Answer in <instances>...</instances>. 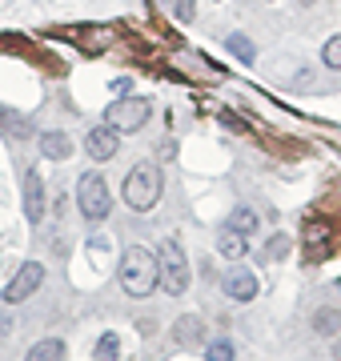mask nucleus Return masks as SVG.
<instances>
[{
  "mask_svg": "<svg viewBox=\"0 0 341 361\" xmlns=\"http://www.w3.org/2000/svg\"><path fill=\"white\" fill-rule=\"evenodd\" d=\"M40 153L44 161H68L73 157V137L68 133H40Z\"/></svg>",
  "mask_w": 341,
  "mask_h": 361,
  "instance_id": "nucleus-10",
  "label": "nucleus"
},
{
  "mask_svg": "<svg viewBox=\"0 0 341 361\" xmlns=\"http://www.w3.org/2000/svg\"><path fill=\"white\" fill-rule=\"evenodd\" d=\"M113 92L117 97H129V80H113Z\"/></svg>",
  "mask_w": 341,
  "mask_h": 361,
  "instance_id": "nucleus-23",
  "label": "nucleus"
},
{
  "mask_svg": "<svg viewBox=\"0 0 341 361\" xmlns=\"http://www.w3.org/2000/svg\"><path fill=\"white\" fill-rule=\"evenodd\" d=\"M108 129L117 133H137L149 125V116H153V104L144 101V97H117V101L108 104Z\"/></svg>",
  "mask_w": 341,
  "mask_h": 361,
  "instance_id": "nucleus-5",
  "label": "nucleus"
},
{
  "mask_svg": "<svg viewBox=\"0 0 341 361\" xmlns=\"http://www.w3.org/2000/svg\"><path fill=\"white\" fill-rule=\"evenodd\" d=\"M245 241H249V237H241V233H233V229H221V237H217V253H221V257H229V261H241L245 257Z\"/></svg>",
  "mask_w": 341,
  "mask_h": 361,
  "instance_id": "nucleus-13",
  "label": "nucleus"
},
{
  "mask_svg": "<svg viewBox=\"0 0 341 361\" xmlns=\"http://www.w3.org/2000/svg\"><path fill=\"white\" fill-rule=\"evenodd\" d=\"M321 65L326 68H341V37H329L321 49Z\"/></svg>",
  "mask_w": 341,
  "mask_h": 361,
  "instance_id": "nucleus-19",
  "label": "nucleus"
},
{
  "mask_svg": "<svg viewBox=\"0 0 341 361\" xmlns=\"http://www.w3.org/2000/svg\"><path fill=\"white\" fill-rule=\"evenodd\" d=\"M120 353V337L117 334H105L101 341H97V361H117Z\"/></svg>",
  "mask_w": 341,
  "mask_h": 361,
  "instance_id": "nucleus-18",
  "label": "nucleus"
},
{
  "mask_svg": "<svg viewBox=\"0 0 341 361\" xmlns=\"http://www.w3.org/2000/svg\"><path fill=\"white\" fill-rule=\"evenodd\" d=\"M120 149V133L108 129V125H97V129H89V137H85V153L92 157V161H113Z\"/></svg>",
  "mask_w": 341,
  "mask_h": 361,
  "instance_id": "nucleus-8",
  "label": "nucleus"
},
{
  "mask_svg": "<svg viewBox=\"0 0 341 361\" xmlns=\"http://www.w3.org/2000/svg\"><path fill=\"white\" fill-rule=\"evenodd\" d=\"M225 229L241 233V237H257V229H261V217H257L249 205H237L233 213H229V221H225Z\"/></svg>",
  "mask_w": 341,
  "mask_h": 361,
  "instance_id": "nucleus-11",
  "label": "nucleus"
},
{
  "mask_svg": "<svg viewBox=\"0 0 341 361\" xmlns=\"http://www.w3.org/2000/svg\"><path fill=\"white\" fill-rule=\"evenodd\" d=\"M0 125H4L8 137H28V133H32V121H25V116L13 113V109H0Z\"/></svg>",
  "mask_w": 341,
  "mask_h": 361,
  "instance_id": "nucleus-16",
  "label": "nucleus"
},
{
  "mask_svg": "<svg viewBox=\"0 0 341 361\" xmlns=\"http://www.w3.org/2000/svg\"><path fill=\"white\" fill-rule=\"evenodd\" d=\"M205 357L209 361H233V341H209V349H205Z\"/></svg>",
  "mask_w": 341,
  "mask_h": 361,
  "instance_id": "nucleus-20",
  "label": "nucleus"
},
{
  "mask_svg": "<svg viewBox=\"0 0 341 361\" xmlns=\"http://www.w3.org/2000/svg\"><path fill=\"white\" fill-rule=\"evenodd\" d=\"M117 281L129 297H149L157 289V253H149L144 245H132L129 253L120 257Z\"/></svg>",
  "mask_w": 341,
  "mask_h": 361,
  "instance_id": "nucleus-1",
  "label": "nucleus"
},
{
  "mask_svg": "<svg viewBox=\"0 0 341 361\" xmlns=\"http://www.w3.org/2000/svg\"><path fill=\"white\" fill-rule=\"evenodd\" d=\"M225 49L233 52L237 61H245V65H253V56H257V49H253V40L245 37V32H229V37H225Z\"/></svg>",
  "mask_w": 341,
  "mask_h": 361,
  "instance_id": "nucleus-15",
  "label": "nucleus"
},
{
  "mask_svg": "<svg viewBox=\"0 0 341 361\" xmlns=\"http://www.w3.org/2000/svg\"><path fill=\"white\" fill-rule=\"evenodd\" d=\"M157 285L169 297H181L189 289V257L177 241H161L157 249Z\"/></svg>",
  "mask_w": 341,
  "mask_h": 361,
  "instance_id": "nucleus-3",
  "label": "nucleus"
},
{
  "mask_svg": "<svg viewBox=\"0 0 341 361\" xmlns=\"http://www.w3.org/2000/svg\"><path fill=\"white\" fill-rule=\"evenodd\" d=\"M25 217H28V225L44 221V177L37 169H28V177H25Z\"/></svg>",
  "mask_w": 341,
  "mask_h": 361,
  "instance_id": "nucleus-9",
  "label": "nucleus"
},
{
  "mask_svg": "<svg viewBox=\"0 0 341 361\" xmlns=\"http://www.w3.org/2000/svg\"><path fill=\"white\" fill-rule=\"evenodd\" d=\"M201 334H205L201 317H177V325H173V341H181V345H189V341H201Z\"/></svg>",
  "mask_w": 341,
  "mask_h": 361,
  "instance_id": "nucleus-14",
  "label": "nucleus"
},
{
  "mask_svg": "<svg viewBox=\"0 0 341 361\" xmlns=\"http://www.w3.org/2000/svg\"><path fill=\"white\" fill-rule=\"evenodd\" d=\"M165 193V177H161V169L153 161H141V165L129 169V177H125V205L144 213V209H153Z\"/></svg>",
  "mask_w": 341,
  "mask_h": 361,
  "instance_id": "nucleus-2",
  "label": "nucleus"
},
{
  "mask_svg": "<svg viewBox=\"0 0 341 361\" xmlns=\"http://www.w3.org/2000/svg\"><path fill=\"white\" fill-rule=\"evenodd\" d=\"M333 353H337V357H341V341H337V345H333Z\"/></svg>",
  "mask_w": 341,
  "mask_h": 361,
  "instance_id": "nucleus-25",
  "label": "nucleus"
},
{
  "mask_svg": "<svg viewBox=\"0 0 341 361\" xmlns=\"http://www.w3.org/2000/svg\"><path fill=\"white\" fill-rule=\"evenodd\" d=\"M8 325H13V322H8V317H0V337L8 334Z\"/></svg>",
  "mask_w": 341,
  "mask_h": 361,
  "instance_id": "nucleus-24",
  "label": "nucleus"
},
{
  "mask_svg": "<svg viewBox=\"0 0 341 361\" xmlns=\"http://www.w3.org/2000/svg\"><path fill=\"white\" fill-rule=\"evenodd\" d=\"M221 289H225V297H233V301H253V297L261 293V281H257V273L253 269L233 265V269L221 277Z\"/></svg>",
  "mask_w": 341,
  "mask_h": 361,
  "instance_id": "nucleus-7",
  "label": "nucleus"
},
{
  "mask_svg": "<svg viewBox=\"0 0 341 361\" xmlns=\"http://www.w3.org/2000/svg\"><path fill=\"white\" fill-rule=\"evenodd\" d=\"M173 16H177L181 25H189V20L197 16V0H173Z\"/></svg>",
  "mask_w": 341,
  "mask_h": 361,
  "instance_id": "nucleus-21",
  "label": "nucleus"
},
{
  "mask_svg": "<svg viewBox=\"0 0 341 361\" xmlns=\"http://www.w3.org/2000/svg\"><path fill=\"white\" fill-rule=\"evenodd\" d=\"M68 357V349L61 337H44V341H37V345L25 353V361H65Z\"/></svg>",
  "mask_w": 341,
  "mask_h": 361,
  "instance_id": "nucleus-12",
  "label": "nucleus"
},
{
  "mask_svg": "<svg viewBox=\"0 0 341 361\" xmlns=\"http://www.w3.org/2000/svg\"><path fill=\"white\" fill-rule=\"evenodd\" d=\"M77 205L80 213H85V221L89 225H101V221L108 217V209H113V193H108V185L101 173H80L77 177Z\"/></svg>",
  "mask_w": 341,
  "mask_h": 361,
  "instance_id": "nucleus-4",
  "label": "nucleus"
},
{
  "mask_svg": "<svg viewBox=\"0 0 341 361\" xmlns=\"http://www.w3.org/2000/svg\"><path fill=\"white\" fill-rule=\"evenodd\" d=\"M40 285H44V265H40V261H25V265L16 269L13 281L4 285V301H8V305H20V301H28V297L37 293Z\"/></svg>",
  "mask_w": 341,
  "mask_h": 361,
  "instance_id": "nucleus-6",
  "label": "nucleus"
},
{
  "mask_svg": "<svg viewBox=\"0 0 341 361\" xmlns=\"http://www.w3.org/2000/svg\"><path fill=\"white\" fill-rule=\"evenodd\" d=\"M285 249H289V241H285V237H281V233H277L273 241H269V249H265V257H269V261H277V257H281V253H285Z\"/></svg>",
  "mask_w": 341,
  "mask_h": 361,
  "instance_id": "nucleus-22",
  "label": "nucleus"
},
{
  "mask_svg": "<svg viewBox=\"0 0 341 361\" xmlns=\"http://www.w3.org/2000/svg\"><path fill=\"white\" fill-rule=\"evenodd\" d=\"M314 329H317L321 337H333V334L341 329V313H337V310H317V313H314Z\"/></svg>",
  "mask_w": 341,
  "mask_h": 361,
  "instance_id": "nucleus-17",
  "label": "nucleus"
}]
</instances>
